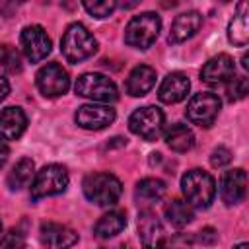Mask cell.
Here are the masks:
<instances>
[{
	"label": "cell",
	"instance_id": "obj_4",
	"mask_svg": "<svg viewBox=\"0 0 249 249\" xmlns=\"http://www.w3.org/2000/svg\"><path fill=\"white\" fill-rule=\"evenodd\" d=\"M161 29V19L154 12H144L134 16L124 27V43L134 49H148L154 45Z\"/></svg>",
	"mask_w": 249,
	"mask_h": 249
},
{
	"label": "cell",
	"instance_id": "obj_6",
	"mask_svg": "<svg viewBox=\"0 0 249 249\" xmlns=\"http://www.w3.org/2000/svg\"><path fill=\"white\" fill-rule=\"evenodd\" d=\"M68 187V171L64 165L49 163L41 171H37L31 183V198L39 200L45 196H54L64 193Z\"/></svg>",
	"mask_w": 249,
	"mask_h": 249
},
{
	"label": "cell",
	"instance_id": "obj_22",
	"mask_svg": "<svg viewBox=\"0 0 249 249\" xmlns=\"http://www.w3.org/2000/svg\"><path fill=\"white\" fill-rule=\"evenodd\" d=\"M228 39L235 47H245L249 41V21H247V2L237 6V14L228 25Z\"/></svg>",
	"mask_w": 249,
	"mask_h": 249
},
{
	"label": "cell",
	"instance_id": "obj_37",
	"mask_svg": "<svg viewBox=\"0 0 249 249\" xmlns=\"http://www.w3.org/2000/svg\"><path fill=\"white\" fill-rule=\"evenodd\" d=\"M0 230H2V224H0Z\"/></svg>",
	"mask_w": 249,
	"mask_h": 249
},
{
	"label": "cell",
	"instance_id": "obj_32",
	"mask_svg": "<svg viewBox=\"0 0 249 249\" xmlns=\"http://www.w3.org/2000/svg\"><path fill=\"white\" fill-rule=\"evenodd\" d=\"M8 156H10V148L4 140H0V167H4V163L8 161Z\"/></svg>",
	"mask_w": 249,
	"mask_h": 249
},
{
	"label": "cell",
	"instance_id": "obj_18",
	"mask_svg": "<svg viewBox=\"0 0 249 249\" xmlns=\"http://www.w3.org/2000/svg\"><path fill=\"white\" fill-rule=\"evenodd\" d=\"M202 25V16L195 10L191 12H185V14H179L173 23H171V31H169V43L177 45V43H183L187 39H191Z\"/></svg>",
	"mask_w": 249,
	"mask_h": 249
},
{
	"label": "cell",
	"instance_id": "obj_24",
	"mask_svg": "<svg viewBox=\"0 0 249 249\" xmlns=\"http://www.w3.org/2000/svg\"><path fill=\"white\" fill-rule=\"evenodd\" d=\"M163 212H165L167 222H169L173 228H185V226L191 224L193 218H195V210H193V206H191L189 202L181 200V198H173V200H169V202L165 204Z\"/></svg>",
	"mask_w": 249,
	"mask_h": 249
},
{
	"label": "cell",
	"instance_id": "obj_5",
	"mask_svg": "<svg viewBox=\"0 0 249 249\" xmlns=\"http://www.w3.org/2000/svg\"><path fill=\"white\" fill-rule=\"evenodd\" d=\"M76 93L82 97H88L91 101L109 105L113 101L119 99V91L113 80H109L105 74H97V72H86L76 80L74 86Z\"/></svg>",
	"mask_w": 249,
	"mask_h": 249
},
{
	"label": "cell",
	"instance_id": "obj_33",
	"mask_svg": "<svg viewBox=\"0 0 249 249\" xmlns=\"http://www.w3.org/2000/svg\"><path fill=\"white\" fill-rule=\"evenodd\" d=\"M10 93V84H8V80L6 78H2L0 76V101L2 99H6V95Z\"/></svg>",
	"mask_w": 249,
	"mask_h": 249
},
{
	"label": "cell",
	"instance_id": "obj_19",
	"mask_svg": "<svg viewBox=\"0 0 249 249\" xmlns=\"http://www.w3.org/2000/svg\"><path fill=\"white\" fill-rule=\"evenodd\" d=\"M156 84V70L148 64H140V66H134L126 78V93L132 95V97H142L146 95Z\"/></svg>",
	"mask_w": 249,
	"mask_h": 249
},
{
	"label": "cell",
	"instance_id": "obj_35",
	"mask_svg": "<svg viewBox=\"0 0 249 249\" xmlns=\"http://www.w3.org/2000/svg\"><path fill=\"white\" fill-rule=\"evenodd\" d=\"M233 249H249V243H245V241H243V243H239V245H235Z\"/></svg>",
	"mask_w": 249,
	"mask_h": 249
},
{
	"label": "cell",
	"instance_id": "obj_30",
	"mask_svg": "<svg viewBox=\"0 0 249 249\" xmlns=\"http://www.w3.org/2000/svg\"><path fill=\"white\" fill-rule=\"evenodd\" d=\"M231 161V152L226 148V146H218L212 150V156H210V163L212 167H224Z\"/></svg>",
	"mask_w": 249,
	"mask_h": 249
},
{
	"label": "cell",
	"instance_id": "obj_12",
	"mask_svg": "<svg viewBox=\"0 0 249 249\" xmlns=\"http://www.w3.org/2000/svg\"><path fill=\"white\" fill-rule=\"evenodd\" d=\"M115 109L109 105H95V103H88L78 107L74 119L76 124L86 128V130H103L107 128L113 121H115Z\"/></svg>",
	"mask_w": 249,
	"mask_h": 249
},
{
	"label": "cell",
	"instance_id": "obj_28",
	"mask_svg": "<svg viewBox=\"0 0 249 249\" xmlns=\"http://www.w3.org/2000/svg\"><path fill=\"white\" fill-rule=\"evenodd\" d=\"M228 93V99L230 101H239L243 99L247 93H249V84H247V78L241 76V78H231L230 80V86L226 89Z\"/></svg>",
	"mask_w": 249,
	"mask_h": 249
},
{
	"label": "cell",
	"instance_id": "obj_21",
	"mask_svg": "<svg viewBox=\"0 0 249 249\" xmlns=\"http://www.w3.org/2000/svg\"><path fill=\"white\" fill-rule=\"evenodd\" d=\"M124 228H126V214L123 210H111L97 220L93 233L99 239H109V237H115L117 233H121Z\"/></svg>",
	"mask_w": 249,
	"mask_h": 249
},
{
	"label": "cell",
	"instance_id": "obj_10",
	"mask_svg": "<svg viewBox=\"0 0 249 249\" xmlns=\"http://www.w3.org/2000/svg\"><path fill=\"white\" fill-rule=\"evenodd\" d=\"M138 237L142 249H165V230L150 208H144L138 214Z\"/></svg>",
	"mask_w": 249,
	"mask_h": 249
},
{
	"label": "cell",
	"instance_id": "obj_27",
	"mask_svg": "<svg viewBox=\"0 0 249 249\" xmlns=\"http://www.w3.org/2000/svg\"><path fill=\"white\" fill-rule=\"evenodd\" d=\"M91 16H95V18H107V16H111L113 12H115V8H117V2L115 0H88V2H84L82 4Z\"/></svg>",
	"mask_w": 249,
	"mask_h": 249
},
{
	"label": "cell",
	"instance_id": "obj_23",
	"mask_svg": "<svg viewBox=\"0 0 249 249\" xmlns=\"http://www.w3.org/2000/svg\"><path fill=\"white\" fill-rule=\"evenodd\" d=\"M165 144L173 152H189L195 146V134L187 124L175 123L165 130Z\"/></svg>",
	"mask_w": 249,
	"mask_h": 249
},
{
	"label": "cell",
	"instance_id": "obj_2",
	"mask_svg": "<svg viewBox=\"0 0 249 249\" xmlns=\"http://www.w3.org/2000/svg\"><path fill=\"white\" fill-rule=\"evenodd\" d=\"M60 51L68 62L78 64L93 56V53L97 51V41L82 23H72L60 39Z\"/></svg>",
	"mask_w": 249,
	"mask_h": 249
},
{
	"label": "cell",
	"instance_id": "obj_25",
	"mask_svg": "<svg viewBox=\"0 0 249 249\" xmlns=\"http://www.w3.org/2000/svg\"><path fill=\"white\" fill-rule=\"evenodd\" d=\"M33 171H35L33 160L21 158V160L12 167V171L8 173V179H6V181H8V187H10L12 191H19L21 187H25V185L29 183Z\"/></svg>",
	"mask_w": 249,
	"mask_h": 249
},
{
	"label": "cell",
	"instance_id": "obj_14",
	"mask_svg": "<svg viewBox=\"0 0 249 249\" xmlns=\"http://www.w3.org/2000/svg\"><path fill=\"white\" fill-rule=\"evenodd\" d=\"M247 191V173L241 167L230 169L220 179V196L228 206L239 204Z\"/></svg>",
	"mask_w": 249,
	"mask_h": 249
},
{
	"label": "cell",
	"instance_id": "obj_13",
	"mask_svg": "<svg viewBox=\"0 0 249 249\" xmlns=\"http://www.w3.org/2000/svg\"><path fill=\"white\" fill-rule=\"evenodd\" d=\"M235 76V64L233 58L226 53L212 56L208 62H204V66L200 68V80L208 86H220L230 82Z\"/></svg>",
	"mask_w": 249,
	"mask_h": 249
},
{
	"label": "cell",
	"instance_id": "obj_34",
	"mask_svg": "<svg viewBox=\"0 0 249 249\" xmlns=\"http://www.w3.org/2000/svg\"><path fill=\"white\" fill-rule=\"evenodd\" d=\"M241 64H243V68H245V70L249 68V62H247V54H243V56H241Z\"/></svg>",
	"mask_w": 249,
	"mask_h": 249
},
{
	"label": "cell",
	"instance_id": "obj_15",
	"mask_svg": "<svg viewBox=\"0 0 249 249\" xmlns=\"http://www.w3.org/2000/svg\"><path fill=\"white\" fill-rule=\"evenodd\" d=\"M41 243L45 249H70L78 243V233L68 226L56 222H45L41 226Z\"/></svg>",
	"mask_w": 249,
	"mask_h": 249
},
{
	"label": "cell",
	"instance_id": "obj_20",
	"mask_svg": "<svg viewBox=\"0 0 249 249\" xmlns=\"http://www.w3.org/2000/svg\"><path fill=\"white\" fill-rule=\"evenodd\" d=\"M165 191H167V187H165V183L161 179L146 177V179L138 181V185L134 189V198L142 206H152L154 202H158V200L163 198Z\"/></svg>",
	"mask_w": 249,
	"mask_h": 249
},
{
	"label": "cell",
	"instance_id": "obj_31",
	"mask_svg": "<svg viewBox=\"0 0 249 249\" xmlns=\"http://www.w3.org/2000/svg\"><path fill=\"white\" fill-rule=\"evenodd\" d=\"M198 241L204 243V245L214 243V241H216V231H214L212 228H204V230L200 231V235H198Z\"/></svg>",
	"mask_w": 249,
	"mask_h": 249
},
{
	"label": "cell",
	"instance_id": "obj_1",
	"mask_svg": "<svg viewBox=\"0 0 249 249\" xmlns=\"http://www.w3.org/2000/svg\"><path fill=\"white\" fill-rule=\"evenodd\" d=\"M181 191L193 208H208L216 196V181L204 169H191L181 179Z\"/></svg>",
	"mask_w": 249,
	"mask_h": 249
},
{
	"label": "cell",
	"instance_id": "obj_7",
	"mask_svg": "<svg viewBox=\"0 0 249 249\" xmlns=\"http://www.w3.org/2000/svg\"><path fill=\"white\" fill-rule=\"evenodd\" d=\"M163 124H165V117L161 109L156 105L140 107L128 117V128L148 142L160 138V134L163 132Z\"/></svg>",
	"mask_w": 249,
	"mask_h": 249
},
{
	"label": "cell",
	"instance_id": "obj_11",
	"mask_svg": "<svg viewBox=\"0 0 249 249\" xmlns=\"http://www.w3.org/2000/svg\"><path fill=\"white\" fill-rule=\"evenodd\" d=\"M19 41H21L23 54L31 62H41L51 53V39H49L47 31L41 25H27V27H23Z\"/></svg>",
	"mask_w": 249,
	"mask_h": 249
},
{
	"label": "cell",
	"instance_id": "obj_29",
	"mask_svg": "<svg viewBox=\"0 0 249 249\" xmlns=\"http://www.w3.org/2000/svg\"><path fill=\"white\" fill-rule=\"evenodd\" d=\"M23 233L19 230H10L2 239H0V249H23Z\"/></svg>",
	"mask_w": 249,
	"mask_h": 249
},
{
	"label": "cell",
	"instance_id": "obj_3",
	"mask_svg": "<svg viewBox=\"0 0 249 249\" xmlns=\"http://www.w3.org/2000/svg\"><path fill=\"white\" fill-rule=\"evenodd\" d=\"M84 195L97 206H113L121 198L123 185L113 173H91L82 183Z\"/></svg>",
	"mask_w": 249,
	"mask_h": 249
},
{
	"label": "cell",
	"instance_id": "obj_9",
	"mask_svg": "<svg viewBox=\"0 0 249 249\" xmlns=\"http://www.w3.org/2000/svg\"><path fill=\"white\" fill-rule=\"evenodd\" d=\"M37 88L45 97H60L68 91L70 88V78L68 72L56 64V62H49L47 66H43L37 76H35Z\"/></svg>",
	"mask_w": 249,
	"mask_h": 249
},
{
	"label": "cell",
	"instance_id": "obj_16",
	"mask_svg": "<svg viewBox=\"0 0 249 249\" xmlns=\"http://www.w3.org/2000/svg\"><path fill=\"white\" fill-rule=\"evenodd\" d=\"M189 88H191V82L187 78V74L183 72H171L163 78V82L160 84V89H158V97L161 103H179L187 97L189 93Z\"/></svg>",
	"mask_w": 249,
	"mask_h": 249
},
{
	"label": "cell",
	"instance_id": "obj_26",
	"mask_svg": "<svg viewBox=\"0 0 249 249\" xmlns=\"http://www.w3.org/2000/svg\"><path fill=\"white\" fill-rule=\"evenodd\" d=\"M0 64L4 66L6 72L10 74H18L21 72L23 68V62H21V54L16 51V47L12 45H2L0 47Z\"/></svg>",
	"mask_w": 249,
	"mask_h": 249
},
{
	"label": "cell",
	"instance_id": "obj_36",
	"mask_svg": "<svg viewBox=\"0 0 249 249\" xmlns=\"http://www.w3.org/2000/svg\"><path fill=\"white\" fill-rule=\"evenodd\" d=\"M111 249H130V247H128V245H124V243H123V245H115V247H111Z\"/></svg>",
	"mask_w": 249,
	"mask_h": 249
},
{
	"label": "cell",
	"instance_id": "obj_8",
	"mask_svg": "<svg viewBox=\"0 0 249 249\" xmlns=\"http://www.w3.org/2000/svg\"><path fill=\"white\" fill-rule=\"evenodd\" d=\"M220 107H222V101L216 93L202 91V93H195L191 97V101L187 103L185 115L193 124L208 128L214 124V121L220 113Z\"/></svg>",
	"mask_w": 249,
	"mask_h": 249
},
{
	"label": "cell",
	"instance_id": "obj_17",
	"mask_svg": "<svg viewBox=\"0 0 249 249\" xmlns=\"http://www.w3.org/2000/svg\"><path fill=\"white\" fill-rule=\"evenodd\" d=\"M27 128V117L19 107H6L0 111V138L18 140Z\"/></svg>",
	"mask_w": 249,
	"mask_h": 249
}]
</instances>
